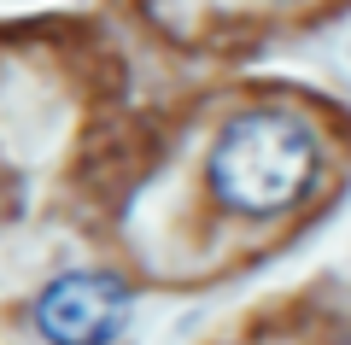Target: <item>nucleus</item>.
<instances>
[{
	"label": "nucleus",
	"mask_w": 351,
	"mask_h": 345,
	"mask_svg": "<svg viewBox=\"0 0 351 345\" xmlns=\"http://www.w3.org/2000/svg\"><path fill=\"white\" fill-rule=\"evenodd\" d=\"M322 176V141L299 111H246L211 147V193L240 217H281Z\"/></svg>",
	"instance_id": "obj_1"
},
{
	"label": "nucleus",
	"mask_w": 351,
	"mask_h": 345,
	"mask_svg": "<svg viewBox=\"0 0 351 345\" xmlns=\"http://www.w3.org/2000/svg\"><path fill=\"white\" fill-rule=\"evenodd\" d=\"M29 316L47 345H117L135 316V293L112 270H64L36 293Z\"/></svg>",
	"instance_id": "obj_2"
}]
</instances>
